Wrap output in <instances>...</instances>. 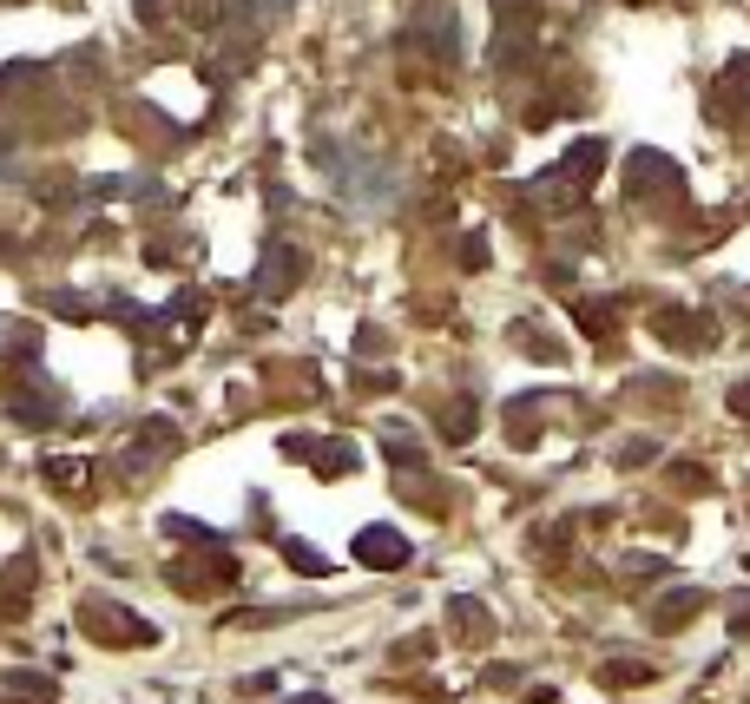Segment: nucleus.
I'll return each instance as SVG.
<instances>
[{
  "instance_id": "nucleus-4",
  "label": "nucleus",
  "mask_w": 750,
  "mask_h": 704,
  "mask_svg": "<svg viewBox=\"0 0 750 704\" xmlns=\"http://www.w3.org/2000/svg\"><path fill=\"white\" fill-rule=\"evenodd\" d=\"M303 704H323V698H303Z\"/></svg>"
},
{
  "instance_id": "nucleus-1",
  "label": "nucleus",
  "mask_w": 750,
  "mask_h": 704,
  "mask_svg": "<svg viewBox=\"0 0 750 704\" xmlns=\"http://www.w3.org/2000/svg\"><path fill=\"white\" fill-rule=\"evenodd\" d=\"M356 560H369V566H402L408 560V540H395L389 527H369L356 540Z\"/></svg>"
},
{
  "instance_id": "nucleus-2",
  "label": "nucleus",
  "mask_w": 750,
  "mask_h": 704,
  "mask_svg": "<svg viewBox=\"0 0 750 704\" xmlns=\"http://www.w3.org/2000/svg\"><path fill=\"white\" fill-rule=\"evenodd\" d=\"M47 474H53V481H60V487L86 481V468H79V461H47Z\"/></svg>"
},
{
  "instance_id": "nucleus-3",
  "label": "nucleus",
  "mask_w": 750,
  "mask_h": 704,
  "mask_svg": "<svg viewBox=\"0 0 750 704\" xmlns=\"http://www.w3.org/2000/svg\"><path fill=\"white\" fill-rule=\"evenodd\" d=\"M731 408H737V415H750V382H744V389L731 395Z\"/></svg>"
}]
</instances>
